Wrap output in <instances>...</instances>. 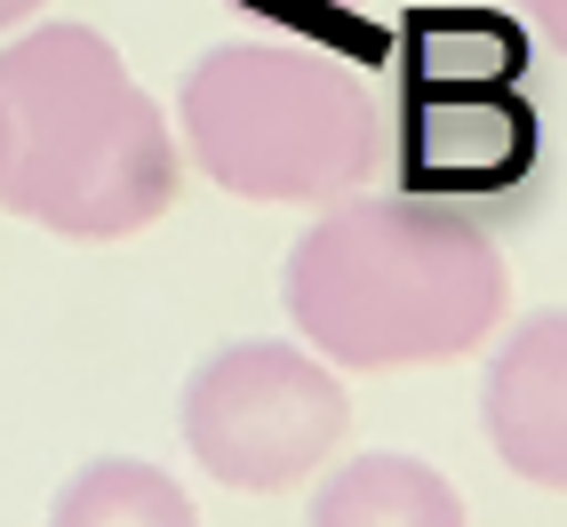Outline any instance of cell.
I'll list each match as a JSON object with an SVG mask.
<instances>
[{
    "mask_svg": "<svg viewBox=\"0 0 567 527\" xmlns=\"http://www.w3.org/2000/svg\"><path fill=\"white\" fill-rule=\"evenodd\" d=\"M480 432L512 479L567 496V304L512 320L480 375Z\"/></svg>",
    "mask_w": 567,
    "mask_h": 527,
    "instance_id": "obj_6",
    "label": "cell"
},
{
    "mask_svg": "<svg viewBox=\"0 0 567 527\" xmlns=\"http://www.w3.org/2000/svg\"><path fill=\"white\" fill-rule=\"evenodd\" d=\"M280 304L328 368L408 375L464 360L504 328L512 264L464 208L415 193H352L320 208V224L288 248Z\"/></svg>",
    "mask_w": 567,
    "mask_h": 527,
    "instance_id": "obj_1",
    "label": "cell"
},
{
    "mask_svg": "<svg viewBox=\"0 0 567 527\" xmlns=\"http://www.w3.org/2000/svg\"><path fill=\"white\" fill-rule=\"evenodd\" d=\"M49 527H200V504L176 472L144 456H96L56 487Z\"/></svg>",
    "mask_w": 567,
    "mask_h": 527,
    "instance_id": "obj_8",
    "label": "cell"
},
{
    "mask_svg": "<svg viewBox=\"0 0 567 527\" xmlns=\"http://www.w3.org/2000/svg\"><path fill=\"white\" fill-rule=\"evenodd\" d=\"M305 527H472L456 479L432 472L424 456H352L312 487Z\"/></svg>",
    "mask_w": 567,
    "mask_h": 527,
    "instance_id": "obj_7",
    "label": "cell"
},
{
    "mask_svg": "<svg viewBox=\"0 0 567 527\" xmlns=\"http://www.w3.org/2000/svg\"><path fill=\"white\" fill-rule=\"evenodd\" d=\"M512 9H519V24L536 32L551 56H567V0H512Z\"/></svg>",
    "mask_w": 567,
    "mask_h": 527,
    "instance_id": "obj_9",
    "label": "cell"
},
{
    "mask_svg": "<svg viewBox=\"0 0 567 527\" xmlns=\"http://www.w3.org/2000/svg\"><path fill=\"white\" fill-rule=\"evenodd\" d=\"M32 9H41V0H0V32H9V24H24Z\"/></svg>",
    "mask_w": 567,
    "mask_h": 527,
    "instance_id": "obj_10",
    "label": "cell"
},
{
    "mask_svg": "<svg viewBox=\"0 0 567 527\" xmlns=\"http://www.w3.org/2000/svg\"><path fill=\"white\" fill-rule=\"evenodd\" d=\"M176 432L216 487L288 496V487L320 479V464L344 447L352 400L312 344L248 335V344H224L184 375Z\"/></svg>",
    "mask_w": 567,
    "mask_h": 527,
    "instance_id": "obj_5",
    "label": "cell"
},
{
    "mask_svg": "<svg viewBox=\"0 0 567 527\" xmlns=\"http://www.w3.org/2000/svg\"><path fill=\"white\" fill-rule=\"evenodd\" d=\"M0 104L17 153L0 176V208L41 224L56 240H136L176 184L184 153L161 104L96 24H41L0 49Z\"/></svg>",
    "mask_w": 567,
    "mask_h": 527,
    "instance_id": "obj_2",
    "label": "cell"
},
{
    "mask_svg": "<svg viewBox=\"0 0 567 527\" xmlns=\"http://www.w3.org/2000/svg\"><path fill=\"white\" fill-rule=\"evenodd\" d=\"M9 153H17V128H9V104H0V176H9Z\"/></svg>",
    "mask_w": 567,
    "mask_h": 527,
    "instance_id": "obj_11",
    "label": "cell"
},
{
    "mask_svg": "<svg viewBox=\"0 0 567 527\" xmlns=\"http://www.w3.org/2000/svg\"><path fill=\"white\" fill-rule=\"evenodd\" d=\"M184 153L233 200L336 208L392 168V112L368 72L288 41H224L184 72Z\"/></svg>",
    "mask_w": 567,
    "mask_h": 527,
    "instance_id": "obj_3",
    "label": "cell"
},
{
    "mask_svg": "<svg viewBox=\"0 0 567 527\" xmlns=\"http://www.w3.org/2000/svg\"><path fill=\"white\" fill-rule=\"evenodd\" d=\"M408 96L392 121L400 193L480 216L536 168V112L519 104V32L487 9H415Z\"/></svg>",
    "mask_w": 567,
    "mask_h": 527,
    "instance_id": "obj_4",
    "label": "cell"
}]
</instances>
